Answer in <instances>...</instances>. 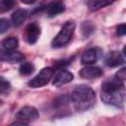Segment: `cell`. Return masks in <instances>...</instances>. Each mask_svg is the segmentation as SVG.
<instances>
[{
    "label": "cell",
    "mask_w": 126,
    "mask_h": 126,
    "mask_svg": "<svg viewBox=\"0 0 126 126\" xmlns=\"http://www.w3.org/2000/svg\"><path fill=\"white\" fill-rule=\"evenodd\" d=\"M65 11V5L63 2L59 1V0H54L53 2H51L47 8H46V15L49 18H53L56 17L57 15L63 13Z\"/></svg>",
    "instance_id": "30bf717a"
},
{
    "label": "cell",
    "mask_w": 126,
    "mask_h": 126,
    "mask_svg": "<svg viewBox=\"0 0 126 126\" xmlns=\"http://www.w3.org/2000/svg\"><path fill=\"white\" fill-rule=\"evenodd\" d=\"M10 22L4 18H2L0 20V32L1 33H4L6 31H8L10 29Z\"/></svg>",
    "instance_id": "44dd1931"
},
{
    "label": "cell",
    "mask_w": 126,
    "mask_h": 126,
    "mask_svg": "<svg viewBox=\"0 0 126 126\" xmlns=\"http://www.w3.org/2000/svg\"><path fill=\"white\" fill-rule=\"evenodd\" d=\"M75 28H76V24L74 21H72V20L67 21L63 25V27L61 28V30L59 31L57 35L53 38L52 43H51L52 46L55 48H59V47H62V46H65L66 44H68L73 36Z\"/></svg>",
    "instance_id": "3957f363"
},
{
    "label": "cell",
    "mask_w": 126,
    "mask_h": 126,
    "mask_svg": "<svg viewBox=\"0 0 126 126\" xmlns=\"http://www.w3.org/2000/svg\"><path fill=\"white\" fill-rule=\"evenodd\" d=\"M40 35V27L36 23H31L25 31V38L29 44H34Z\"/></svg>",
    "instance_id": "8992f818"
},
{
    "label": "cell",
    "mask_w": 126,
    "mask_h": 126,
    "mask_svg": "<svg viewBox=\"0 0 126 126\" xmlns=\"http://www.w3.org/2000/svg\"><path fill=\"white\" fill-rule=\"evenodd\" d=\"M101 100L108 105L122 107L126 102V88L122 80L109 78L101 84Z\"/></svg>",
    "instance_id": "6da1fadb"
},
{
    "label": "cell",
    "mask_w": 126,
    "mask_h": 126,
    "mask_svg": "<svg viewBox=\"0 0 126 126\" xmlns=\"http://www.w3.org/2000/svg\"><path fill=\"white\" fill-rule=\"evenodd\" d=\"M123 54H124V56L126 57V45H125L124 48H123Z\"/></svg>",
    "instance_id": "cb8c5ba5"
},
{
    "label": "cell",
    "mask_w": 126,
    "mask_h": 126,
    "mask_svg": "<svg viewBox=\"0 0 126 126\" xmlns=\"http://www.w3.org/2000/svg\"><path fill=\"white\" fill-rule=\"evenodd\" d=\"M71 101L77 111L89 110L95 103V93L87 85L77 86L71 94Z\"/></svg>",
    "instance_id": "7a4b0ae2"
},
{
    "label": "cell",
    "mask_w": 126,
    "mask_h": 126,
    "mask_svg": "<svg viewBox=\"0 0 126 126\" xmlns=\"http://www.w3.org/2000/svg\"><path fill=\"white\" fill-rule=\"evenodd\" d=\"M123 63H124V59L119 51H116V50L111 51L105 57V64L108 67H116Z\"/></svg>",
    "instance_id": "8fae6325"
},
{
    "label": "cell",
    "mask_w": 126,
    "mask_h": 126,
    "mask_svg": "<svg viewBox=\"0 0 126 126\" xmlns=\"http://www.w3.org/2000/svg\"><path fill=\"white\" fill-rule=\"evenodd\" d=\"M116 34L119 35V36L126 35V23L120 24L119 26H117V28H116Z\"/></svg>",
    "instance_id": "7402d4cb"
},
{
    "label": "cell",
    "mask_w": 126,
    "mask_h": 126,
    "mask_svg": "<svg viewBox=\"0 0 126 126\" xmlns=\"http://www.w3.org/2000/svg\"><path fill=\"white\" fill-rule=\"evenodd\" d=\"M34 71V66L31 62H24L20 65L19 72L22 76H29Z\"/></svg>",
    "instance_id": "2e32d148"
},
{
    "label": "cell",
    "mask_w": 126,
    "mask_h": 126,
    "mask_svg": "<svg viewBox=\"0 0 126 126\" xmlns=\"http://www.w3.org/2000/svg\"><path fill=\"white\" fill-rule=\"evenodd\" d=\"M19 45L18 38L15 36H9L3 39L2 41V50L5 51H12L15 50Z\"/></svg>",
    "instance_id": "5bb4252c"
},
{
    "label": "cell",
    "mask_w": 126,
    "mask_h": 126,
    "mask_svg": "<svg viewBox=\"0 0 126 126\" xmlns=\"http://www.w3.org/2000/svg\"><path fill=\"white\" fill-rule=\"evenodd\" d=\"M124 68H125V69H126V67H124Z\"/></svg>",
    "instance_id": "d4e9b609"
},
{
    "label": "cell",
    "mask_w": 126,
    "mask_h": 126,
    "mask_svg": "<svg viewBox=\"0 0 126 126\" xmlns=\"http://www.w3.org/2000/svg\"><path fill=\"white\" fill-rule=\"evenodd\" d=\"M94 29H95V27L94 26V24L92 22H84L81 27V31H82V33L84 36L91 35L94 32Z\"/></svg>",
    "instance_id": "e0dca14e"
},
{
    "label": "cell",
    "mask_w": 126,
    "mask_h": 126,
    "mask_svg": "<svg viewBox=\"0 0 126 126\" xmlns=\"http://www.w3.org/2000/svg\"><path fill=\"white\" fill-rule=\"evenodd\" d=\"M38 118V111L33 106H24L19 109V111L16 113V119L23 121L27 124L36 120Z\"/></svg>",
    "instance_id": "5b68a950"
},
{
    "label": "cell",
    "mask_w": 126,
    "mask_h": 126,
    "mask_svg": "<svg viewBox=\"0 0 126 126\" xmlns=\"http://www.w3.org/2000/svg\"><path fill=\"white\" fill-rule=\"evenodd\" d=\"M69 100H71V95L68 96V95H61L59 97H57L55 100H54V106L55 107H59V106H62V105H65L69 102Z\"/></svg>",
    "instance_id": "d6986e66"
},
{
    "label": "cell",
    "mask_w": 126,
    "mask_h": 126,
    "mask_svg": "<svg viewBox=\"0 0 126 126\" xmlns=\"http://www.w3.org/2000/svg\"><path fill=\"white\" fill-rule=\"evenodd\" d=\"M73 79H74L73 73H71L65 69H60L56 73V75L54 76L53 81H52V85L54 87H61L63 85L70 83Z\"/></svg>",
    "instance_id": "ba28073f"
},
{
    "label": "cell",
    "mask_w": 126,
    "mask_h": 126,
    "mask_svg": "<svg viewBox=\"0 0 126 126\" xmlns=\"http://www.w3.org/2000/svg\"><path fill=\"white\" fill-rule=\"evenodd\" d=\"M98 50L96 48H89L82 54L81 63L84 65H92L98 59Z\"/></svg>",
    "instance_id": "9c48e42d"
},
{
    "label": "cell",
    "mask_w": 126,
    "mask_h": 126,
    "mask_svg": "<svg viewBox=\"0 0 126 126\" xmlns=\"http://www.w3.org/2000/svg\"><path fill=\"white\" fill-rule=\"evenodd\" d=\"M14 6H15V0H1L0 8L2 13L11 10Z\"/></svg>",
    "instance_id": "ac0fdd59"
},
{
    "label": "cell",
    "mask_w": 126,
    "mask_h": 126,
    "mask_svg": "<svg viewBox=\"0 0 126 126\" xmlns=\"http://www.w3.org/2000/svg\"><path fill=\"white\" fill-rule=\"evenodd\" d=\"M23 3H25V4H28V5H30V4H32V3H34L36 0H21Z\"/></svg>",
    "instance_id": "603a6c76"
},
{
    "label": "cell",
    "mask_w": 126,
    "mask_h": 126,
    "mask_svg": "<svg viewBox=\"0 0 126 126\" xmlns=\"http://www.w3.org/2000/svg\"><path fill=\"white\" fill-rule=\"evenodd\" d=\"M53 75H54L53 68H50V67L43 68V69L40 70V72L35 77H33L28 83V85L31 88H33V89L41 88V87H43V86H45L49 83V81L52 79Z\"/></svg>",
    "instance_id": "277c9868"
},
{
    "label": "cell",
    "mask_w": 126,
    "mask_h": 126,
    "mask_svg": "<svg viewBox=\"0 0 126 126\" xmlns=\"http://www.w3.org/2000/svg\"><path fill=\"white\" fill-rule=\"evenodd\" d=\"M79 75L81 78L83 79H88V80H92V79H96L99 78L103 75L102 70L97 67V66H92V65H87L86 67L82 68L79 71Z\"/></svg>",
    "instance_id": "52a82bcc"
},
{
    "label": "cell",
    "mask_w": 126,
    "mask_h": 126,
    "mask_svg": "<svg viewBox=\"0 0 126 126\" xmlns=\"http://www.w3.org/2000/svg\"><path fill=\"white\" fill-rule=\"evenodd\" d=\"M11 89V85L8 81H6L3 77L1 78V85H0V90H1V94H4L5 93H7L9 90Z\"/></svg>",
    "instance_id": "ffe728a7"
},
{
    "label": "cell",
    "mask_w": 126,
    "mask_h": 126,
    "mask_svg": "<svg viewBox=\"0 0 126 126\" xmlns=\"http://www.w3.org/2000/svg\"><path fill=\"white\" fill-rule=\"evenodd\" d=\"M24 55L16 50H12V51H5L2 50L1 52V60L2 61H6V62H10V63H16V62H21L24 60Z\"/></svg>",
    "instance_id": "7c38bea8"
},
{
    "label": "cell",
    "mask_w": 126,
    "mask_h": 126,
    "mask_svg": "<svg viewBox=\"0 0 126 126\" xmlns=\"http://www.w3.org/2000/svg\"><path fill=\"white\" fill-rule=\"evenodd\" d=\"M27 15H28V12L24 9H17L11 16V23L13 26L15 27H19L21 26L25 20L27 19Z\"/></svg>",
    "instance_id": "4fadbf2b"
},
{
    "label": "cell",
    "mask_w": 126,
    "mask_h": 126,
    "mask_svg": "<svg viewBox=\"0 0 126 126\" xmlns=\"http://www.w3.org/2000/svg\"><path fill=\"white\" fill-rule=\"evenodd\" d=\"M116 0H91L89 3V8L91 11H96L112 4Z\"/></svg>",
    "instance_id": "9a60e30c"
}]
</instances>
